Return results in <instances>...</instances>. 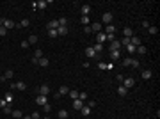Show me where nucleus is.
Listing matches in <instances>:
<instances>
[{
	"label": "nucleus",
	"mask_w": 160,
	"mask_h": 119,
	"mask_svg": "<svg viewBox=\"0 0 160 119\" xmlns=\"http://www.w3.org/2000/svg\"><path fill=\"white\" fill-rule=\"evenodd\" d=\"M101 20H103V23H107V25H110V23H112V20H114V14H112V13H103V16H101Z\"/></svg>",
	"instance_id": "nucleus-1"
},
{
	"label": "nucleus",
	"mask_w": 160,
	"mask_h": 119,
	"mask_svg": "<svg viewBox=\"0 0 160 119\" xmlns=\"http://www.w3.org/2000/svg\"><path fill=\"white\" fill-rule=\"evenodd\" d=\"M121 85H124L126 89H130V87H133V85H135V80L132 78V77H126V78L123 80V84H121Z\"/></svg>",
	"instance_id": "nucleus-2"
},
{
	"label": "nucleus",
	"mask_w": 160,
	"mask_h": 119,
	"mask_svg": "<svg viewBox=\"0 0 160 119\" xmlns=\"http://www.w3.org/2000/svg\"><path fill=\"white\" fill-rule=\"evenodd\" d=\"M85 55H87L89 59H98V53L93 50V46H87V48H85Z\"/></svg>",
	"instance_id": "nucleus-3"
},
{
	"label": "nucleus",
	"mask_w": 160,
	"mask_h": 119,
	"mask_svg": "<svg viewBox=\"0 0 160 119\" xmlns=\"http://www.w3.org/2000/svg\"><path fill=\"white\" fill-rule=\"evenodd\" d=\"M48 92H50V87H48L46 84H43V85L39 87V94L41 96H48Z\"/></svg>",
	"instance_id": "nucleus-4"
},
{
	"label": "nucleus",
	"mask_w": 160,
	"mask_h": 119,
	"mask_svg": "<svg viewBox=\"0 0 160 119\" xmlns=\"http://www.w3.org/2000/svg\"><path fill=\"white\" fill-rule=\"evenodd\" d=\"M84 105H85V103H84L82 100H78V98H77V100H73V109H77V110H80V109H82Z\"/></svg>",
	"instance_id": "nucleus-5"
},
{
	"label": "nucleus",
	"mask_w": 160,
	"mask_h": 119,
	"mask_svg": "<svg viewBox=\"0 0 160 119\" xmlns=\"http://www.w3.org/2000/svg\"><path fill=\"white\" fill-rule=\"evenodd\" d=\"M4 27L9 30V29H14V27H16V23H14L13 20H4Z\"/></svg>",
	"instance_id": "nucleus-6"
},
{
	"label": "nucleus",
	"mask_w": 160,
	"mask_h": 119,
	"mask_svg": "<svg viewBox=\"0 0 160 119\" xmlns=\"http://www.w3.org/2000/svg\"><path fill=\"white\" fill-rule=\"evenodd\" d=\"M96 41H98V44H103V43L107 41V36L100 32V34H96Z\"/></svg>",
	"instance_id": "nucleus-7"
},
{
	"label": "nucleus",
	"mask_w": 160,
	"mask_h": 119,
	"mask_svg": "<svg viewBox=\"0 0 160 119\" xmlns=\"http://www.w3.org/2000/svg\"><path fill=\"white\" fill-rule=\"evenodd\" d=\"M36 103H38V105H46V103H48V100H46V96H38V98H36Z\"/></svg>",
	"instance_id": "nucleus-8"
},
{
	"label": "nucleus",
	"mask_w": 160,
	"mask_h": 119,
	"mask_svg": "<svg viewBox=\"0 0 160 119\" xmlns=\"http://www.w3.org/2000/svg\"><path fill=\"white\" fill-rule=\"evenodd\" d=\"M80 11H82V16H89V13H91V5H82Z\"/></svg>",
	"instance_id": "nucleus-9"
},
{
	"label": "nucleus",
	"mask_w": 160,
	"mask_h": 119,
	"mask_svg": "<svg viewBox=\"0 0 160 119\" xmlns=\"http://www.w3.org/2000/svg\"><path fill=\"white\" fill-rule=\"evenodd\" d=\"M91 30H93V32H101V23H100V21L93 23V25H91Z\"/></svg>",
	"instance_id": "nucleus-10"
},
{
	"label": "nucleus",
	"mask_w": 160,
	"mask_h": 119,
	"mask_svg": "<svg viewBox=\"0 0 160 119\" xmlns=\"http://www.w3.org/2000/svg\"><path fill=\"white\" fill-rule=\"evenodd\" d=\"M70 92V87L68 85H61L59 87V96H64V94H68Z\"/></svg>",
	"instance_id": "nucleus-11"
},
{
	"label": "nucleus",
	"mask_w": 160,
	"mask_h": 119,
	"mask_svg": "<svg viewBox=\"0 0 160 119\" xmlns=\"http://www.w3.org/2000/svg\"><path fill=\"white\" fill-rule=\"evenodd\" d=\"M48 64H50V61H48L46 57H41L39 61H38V66H43V68H46Z\"/></svg>",
	"instance_id": "nucleus-12"
},
{
	"label": "nucleus",
	"mask_w": 160,
	"mask_h": 119,
	"mask_svg": "<svg viewBox=\"0 0 160 119\" xmlns=\"http://www.w3.org/2000/svg\"><path fill=\"white\" fill-rule=\"evenodd\" d=\"M130 44H133V46L137 48V46L141 44V39H139L137 36H132V38H130Z\"/></svg>",
	"instance_id": "nucleus-13"
},
{
	"label": "nucleus",
	"mask_w": 160,
	"mask_h": 119,
	"mask_svg": "<svg viewBox=\"0 0 160 119\" xmlns=\"http://www.w3.org/2000/svg\"><path fill=\"white\" fill-rule=\"evenodd\" d=\"M118 94H119V96H126V94H128V89H126L124 85H119V87H118Z\"/></svg>",
	"instance_id": "nucleus-14"
},
{
	"label": "nucleus",
	"mask_w": 160,
	"mask_h": 119,
	"mask_svg": "<svg viewBox=\"0 0 160 119\" xmlns=\"http://www.w3.org/2000/svg\"><path fill=\"white\" fill-rule=\"evenodd\" d=\"M123 34H124V38H132V36H133V30H132L130 27H124V29H123Z\"/></svg>",
	"instance_id": "nucleus-15"
},
{
	"label": "nucleus",
	"mask_w": 160,
	"mask_h": 119,
	"mask_svg": "<svg viewBox=\"0 0 160 119\" xmlns=\"http://www.w3.org/2000/svg\"><path fill=\"white\" fill-rule=\"evenodd\" d=\"M80 112H82V116H85V117H87V116H91V109H89L87 105H84V107L80 109Z\"/></svg>",
	"instance_id": "nucleus-16"
},
{
	"label": "nucleus",
	"mask_w": 160,
	"mask_h": 119,
	"mask_svg": "<svg viewBox=\"0 0 160 119\" xmlns=\"http://www.w3.org/2000/svg\"><path fill=\"white\" fill-rule=\"evenodd\" d=\"M119 48H121V43H119V41L114 39L112 43H110V52H112V50H119Z\"/></svg>",
	"instance_id": "nucleus-17"
},
{
	"label": "nucleus",
	"mask_w": 160,
	"mask_h": 119,
	"mask_svg": "<svg viewBox=\"0 0 160 119\" xmlns=\"http://www.w3.org/2000/svg\"><path fill=\"white\" fill-rule=\"evenodd\" d=\"M68 34V27H59L57 29V36H66Z\"/></svg>",
	"instance_id": "nucleus-18"
},
{
	"label": "nucleus",
	"mask_w": 160,
	"mask_h": 119,
	"mask_svg": "<svg viewBox=\"0 0 160 119\" xmlns=\"http://www.w3.org/2000/svg\"><path fill=\"white\" fill-rule=\"evenodd\" d=\"M135 52H137L139 55H144V53H146V46H144V44H139V46L135 48Z\"/></svg>",
	"instance_id": "nucleus-19"
},
{
	"label": "nucleus",
	"mask_w": 160,
	"mask_h": 119,
	"mask_svg": "<svg viewBox=\"0 0 160 119\" xmlns=\"http://www.w3.org/2000/svg\"><path fill=\"white\" fill-rule=\"evenodd\" d=\"M68 116H70L68 110H59V114H57V117L59 119H68Z\"/></svg>",
	"instance_id": "nucleus-20"
},
{
	"label": "nucleus",
	"mask_w": 160,
	"mask_h": 119,
	"mask_svg": "<svg viewBox=\"0 0 160 119\" xmlns=\"http://www.w3.org/2000/svg\"><path fill=\"white\" fill-rule=\"evenodd\" d=\"M89 21H91V18H89V16H82V18H80V23H82L84 27H87V25H89Z\"/></svg>",
	"instance_id": "nucleus-21"
},
{
	"label": "nucleus",
	"mask_w": 160,
	"mask_h": 119,
	"mask_svg": "<svg viewBox=\"0 0 160 119\" xmlns=\"http://www.w3.org/2000/svg\"><path fill=\"white\" fill-rule=\"evenodd\" d=\"M110 59H112V61H118V59H119V50H112V52H110Z\"/></svg>",
	"instance_id": "nucleus-22"
},
{
	"label": "nucleus",
	"mask_w": 160,
	"mask_h": 119,
	"mask_svg": "<svg viewBox=\"0 0 160 119\" xmlns=\"http://www.w3.org/2000/svg\"><path fill=\"white\" fill-rule=\"evenodd\" d=\"M25 89H27L25 82H16V91H25Z\"/></svg>",
	"instance_id": "nucleus-23"
},
{
	"label": "nucleus",
	"mask_w": 160,
	"mask_h": 119,
	"mask_svg": "<svg viewBox=\"0 0 160 119\" xmlns=\"http://www.w3.org/2000/svg\"><path fill=\"white\" fill-rule=\"evenodd\" d=\"M142 78H144V80L151 78V69H144V71H142Z\"/></svg>",
	"instance_id": "nucleus-24"
},
{
	"label": "nucleus",
	"mask_w": 160,
	"mask_h": 119,
	"mask_svg": "<svg viewBox=\"0 0 160 119\" xmlns=\"http://www.w3.org/2000/svg\"><path fill=\"white\" fill-rule=\"evenodd\" d=\"M14 119H21L23 117V114H21V110H13V114H11Z\"/></svg>",
	"instance_id": "nucleus-25"
},
{
	"label": "nucleus",
	"mask_w": 160,
	"mask_h": 119,
	"mask_svg": "<svg viewBox=\"0 0 160 119\" xmlns=\"http://www.w3.org/2000/svg\"><path fill=\"white\" fill-rule=\"evenodd\" d=\"M105 30H107V34H116V27H114L112 23H110V25H107V29H105Z\"/></svg>",
	"instance_id": "nucleus-26"
},
{
	"label": "nucleus",
	"mask_w": 160,
	"mask_h": 119,
	"mask_svg": "<svg viewBox=\"0 0 160 119\" xmlns=\"http://www.w3.org/2000/svg\"><path fill=\"white\" fill-rule=\"evenodd\" d=\"M4 77H5V80L13 78V77H14V71H13V69H7V71H5V73H4Z\"/></svg>",
	"instance_id": "nucleus-27"
},
{
	"label": "nucleus",
	"mask_w": 160,
	"mask_h": 119,
	"mask_svg": "<svg viewBox=\"0 0 160 119\" xmlns=\"http://www.w3.org/2000/svg\"><path fill=\"white\" fill-rule=\"evenodd\" d=\"M68 94H70V98H71V100H77V98H78V91H71V89H70V92H68Z\"/></svg>",
	"instance_id": "nucleus-28"
},
{
	"label": "nucleus",
	"mask_w": 160,
	"mask_h": 119,
	"mask_svg": "<svg viewBox=\"0 0 160 119\" xmlns=\"http://www.w3.org/2000/svg\"><path fill=\"white\" fill-rule=\"evenodd\" d=\"M4 100L11 105V101H13V92H5V96H4Z\"/></svg>",
	"instance_id": "nucleus-29"
},
{
	"label": "nucleus",
	"mask_w": 160,
	"mask_h": 119,
	"mask_svg": "<svg viewBox=\"0 0 160 119\" xmlns=\"http://www.w3.org/2000/svg\"><path fill=\"white\" fill-rule=\"evenodd\" d=\"M29 25H30V21H29V20H21L16 27H29Z\"/></svg>",
	"instance_id": "nucleus-30"
},
{
	"label": "nucleus",
	"mask_w": 160,
	"mask_h": 119,
	"mask_svg": "<svg viewBox=\"0 0 160 119\" xmlns=\"http://www.w3.org/2000/svg\"><path fill=\"white\" fill-rule=\"evenodd\" d=\"M2 110H4V114H5V116H11V114H13V109H11L9 105H7V107H4Z\"/></svg>",
	"instance_id": "nucleus-31"
},
{
	"label": "nucleus",
	"mask_w": 160,
	"mask_h": 119,
	"mask_svg": "<svg viewBox=\"0 0 160 119\" xmlns=\"http://www.w3.org/2000/svg\"><path fill=\"white\" fill-rule=\"evenodd\" d=\"M78 100H82V101H85V100H87V92H85V91L78 92Z\"/></svg>",
	"instance_id": "nucleus-32"
},
{
	"label": "nucleus",
	"mask_w": 160,
	"mask_h": 119,
	"mask_svg": "<svg viewBox=\"0 0 160 119\" xmlns=\"http://www.w3.org/2000/svg\"><path fill=\"white\" fill-rule=\"evenodd\" d=\"M34 57H36V59H38V61H39L41 57H44V55H43V52H41L39 48H38V50H36V52H34Z\"/></svg>",
	"instance_id": "nucleus-33"
},
{
	"label": "nucleus",
	"mask_w": 160,
	"mask_h": 119,
	"mask_svg": "<svg viewBox=\"0 0 160 119\" xmlns=\"http://www.w3.org/2000/svg\"><path fill=\"white\" fill-rule=\"evenodd\" d=\"M93 50H94V52L98 53V52H101V50H103V44H98V43H96V44L93 46Z\"/></svg>",
	"instance_id": "nucleus-34"
},
{
	"label": "nucleus",
	"mask_w": 160,
	"mask_h": 119,
	"mask_svg": "<svg viewBox=\"0 0 160 119\" xmlns=\"http://www.w3.org/2000/svg\"><path fill=\"white\" fill-rule=\"evenodd\" d=\"M132 61H133L132 57H126V59L123 61V66H132Z\"/></svg>",
	"instance_id": "nucleus-35"
},
{
	"label": "nucleus",
	"mask_w": 160,
	"mask_h": 119,
	"mask_svg": "<svg viewBox=\"0 0 160 119\" xmlns=\"http://www.w3.org/2000/svg\"><path fill=\"white\" fill-rule=\"evenodd\" d=\"M38 43V36H30L29 38V44H36Z\"/></svg>",
	"instance_id": "nucleus-36"
},
{
	"label": "nucleus",
	"mask_w": 160,
	"mask_h": 119,
	"mask_svg": "<svg viewBox=\"0 0 160 119\" xmlns=\"http://www.w3.org/2000/svg\"><path fill=\"white\" fill-rule=\"evenodd\" d=\"M119 43H121V46H126V44H130V38H123Z\"/></svg>",
	"instance_id": "nucleus-37"
},
{
	"label": "nucleus",
	"mask_w": 160,
	"mask_h": 119,
	"mask_svg": "<svg viewBox=\"0 0 160 119\" xmlns=\"http://www.w3.org/2000/svg\"><path fill=\"white\" fill-rule=\"evenodd\" d=\"M148 32H150V34H157V32H158V29H157V27H153V25H150Z\"/></svg>",
	"instance_id": "nucleus-38"
},
{
	"label": "nucleus",
	"mask_w": 160,
	"mask_h": 119,
	"mask_svg": "<svg viewBox=\"0 0 160 119\" xmlns=\"http://www.w3.org/2000/svg\"><path fill=\"white\" fill-rule=\"evenodd\" d=\"M126 50H128V53H135V46L133 44H126Z\"/></svg>",
	"instance_id": "nucleus-39"
},
{
	"label": "nucleus",
	"mask_w": 160,
	"mask_h": 119,
	"mask_svg": "<svg viewBox=\"0 0 160 119\" xmlns=\"http://www.w3.org/2000/svg\"><path fill=\"white\" fill-rule=\"evenodd\" d=\"M46 4H48V2H44V0H39V2H38V7H39V9H44V7H46Z\"/></svg>",
	"instance_id": "nucleus-40"
},
{
	"label": "nucleus",
	"mask_w": 160,
	"mask_h": 119,
	"mask_svg": "<svg viewBox=\"0 0 160 119\" xmlns=\"http://www.w3.org/2000/svg\"><path fill=\"white\" fill-rule=\"evenodd\" d=\"M30 117H32V119H41V114H39V112H32Z\"/></svg>",
	"instance_id": "nucleus-41"
},
{
	"label": "nucleus",
	"mask_w": 160,
	"mask_h": 119,
	"mask_svg": "<svg viewBox=\"0 0 160 119\" xmlns=\"http://www.w3.org/2000/svg\"><path fill=\"white\" fill-rule=\"evenodd\" d=\"M48 36L50 38H57V30H48Z\"/></svg>",
	"instance_id": "nucleus-42"
},
{
	"label": "nucleus",
	"mask_w": 160,
	"mask_h": 119,
	"mask_svg": "<svg viewBox=\"0 0 160 119\" xmlns=\"http://www.w3.org/2000/svg\"><path fill=\"white\" fill-rule=\"evenodd\" d=\"M87 107H89V109H91V110H93V109H94V107H96V101H93V100H91V101H89V103H87Z\"/></svg>",
	"instance_id": "nucleus-43"
},
{
	"label": "nucleus",
	"mask_w": 160,
	"mask_h": 119,
	"mask_svg": "<svg viewBox=\"0 0 160 119\" xmlns=\"http://www.w3.org/2000/svg\"><path fill=\"white\" fill-rule=\"evenodd\" d=\"M5 34H7V29L2 25V27H0V36H5Z\"/></svg>",
	"instance_id": "nucleus-44"
},
{
	"label": "nucleus",
	"mask_w": 160,
	"mask_h": 119,
	"mask_svg": "<svg viewBox=\"0 0 160 119\" xmlns=\"http://www.w3.org/2000/svg\"><path fill=\"white\" fill-rule=\"evenodd\" d=\"M142 27H144V29H150V21H148V20H142Z\"/></svg>",
	"instance_id": "nucleus-45"
},
{
	"label": "nucleus",
	"mask_w": 160,
	"mask_h": 119,
	"mask_svg": "<svg viewBox=\"0 0 160 119\" xmlns=\"http://www.w3.org/2000/svg\"><path fill=\"white\" fill-rule=\"evenodd\" d=\"M132 68H139V61H137V59L132 61Z\"/></svg>",
	"instance_id": "nucleus-46"
},
{
	"label": "nucleus",
	"mask_w": 160,
	"mask_h": 119,
	"mask_svg": "<svg viewBox=\"0 0 160 119\" xmlns=\"http://www.w3.org/2000/svg\"><path fill=\"white\" fill-rule=\"evenodd\" d=\"M98 68H100V69H107V64H105V62H98Z\"/></svg>",
	"instance_id": "nucleus-47"
},
{
	"label": "nucleus",
	"mask_w": 160,
	"mask_h": 119,
	"mask_svg": "<svg viewBox=\"0 0 160 119\" xmlns=\"http://www.w3.org/2000/svg\"><path fill=\"white\" fill-rule=\"evenodd\" d=\"M43 109H44V112H50V110H52V105L46 103V105H43Z\"/></svg>",
	"instance_id": "nucleus-48"
},
{
	"label": "nucleus",
	"mask_w": 160,
	"mask_h": 119,
	"mask_svg": "<svg viewBox=\"0 0 160 119\" xmlns=\"http://www.w3.org/2000/svg\"><path fill=\"white\" fill-rule=\"evenodd\" d=\"M105 36H107V41H110V43L114 41V34H105Z\"/></svg>",
	"instance_id": "nucleus-49"
},
{
	"label": "nucleus",
	"mask_w": 160,
	"mask_h": 119,
	"mask_svg": "<svg viewBox=\"0 0 160 119\" xmlns=\"http://www.w3.org/2000/svg\"><path fill=\"white\" fill-rule=\"evenodd\" d=\"M84 30H85V34H91L93 30H91V25H87V27H84Z\"/></svg>",
	"instance_id": "nucleus-50"
},
{
	"label": "nucleus",
	"mask_w": 160,
	"mask_h": 119,
	"mask_svg": "<svg viewBox=\"0 0 160 119\" xmlns=\"http://www.w3.org/2000/svg\"><path fill=\"white\" fill-rule=\"evenodd\" d=\"M7 105H9V103H7L5 100H0V107H2V109H4V107H7Z\"/></svg>",
	"instance_id": "nucleus-51"
},
{
	"label": "nucleus",
	"mask_w": 160,
	"mask_h": 119,
	"mask_svg": "<svg viewBox=\"0 0 160 119\" xmlns=\"http://www.w3.org/2000/svg\"><path fill=\"white\" fill-rule=\"evenodd\" d=\"M116 78H118V82H121V84H123V80H124V75H118Z\"/></svg>",
	"instance_id": "nucleus-52"
},
{
	"label": "nucleus",
	"mask_w": 160,
	"mask_h": 119,
	"mask_svg": "<svg viewBox=\"0 0 160 119\" xmlns=\"http://www.w3.org/2000/svg\"><path fill=\"white\" fill-rule=\"evenodd\" d=\"M21 46L23 48H29V41H21Z\"/></svg>",
	"instance_id": "nucleus-53"
},
{
	"label": "nucleus",
	"mask_w": 160,
	"mask_h": 119,
	"mask_svg": "<svg viewBox=\"0 0 160 119\" xmlns=\"http://www.w3.org/2000/svg\"><path fill=\"white\" fill-rule=\"evenodd\" d=\"M21 119H32V117H30V116H23Z\"/></svg>",
	"instance_id": "nucleus-54"
},
{
	"label": "nucleus",
	"mask_w": 160,
	"mask_h": 119,
	"mask_svg": "<svg viewBox=\"0 0 160 119\" xmlns=\"http://www.w3.org/2000/svg\"><path fill=\"white\" fill-rule=\"evenodd\" d=\"M43 119H50V117H48V116H46V117H43Z\"/></svg>",
	"instance_id": "nucleus-55"
}]
</instances>
